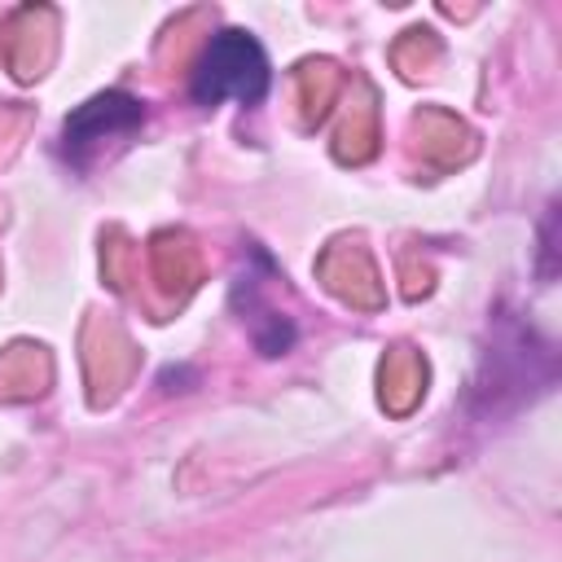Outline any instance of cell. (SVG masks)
<instances>
[{"mask_svg":"<svg viewBox=\"0 0 562 562\" xmlns=\"http://www.w3.org/2000/svg\"><path fill=\"white\" fill-rule=\"evenodd\" d=\"M140 123H145V110H140L136 97H127V92H101V97L83 101V105L66 119V127H61V149H66V158H70L75 167H88V154H92L105 136H127V132H136Z\"/></svg>","mask_w":562,"mask_h":562,"instance_id":"obj_2","label":"cell"},{"mask_svg":"<svg viewBox=\"0 0 562 562\" xmlns=\"http://www.w3.org/2000/svg\"><path fill=\"white\" fill-rule=\"evenodd\" d=\"M268 83H272V70H268V53L259 48V40L228 26L211 35V44L202 48L189 75V97L198 105H220L224 97H237L241 105H259L268 97Z\"/></svg>","mask_w":562,"mask_h":562,"instance_id":"obj_1","label":"cell"}]
</instances>
